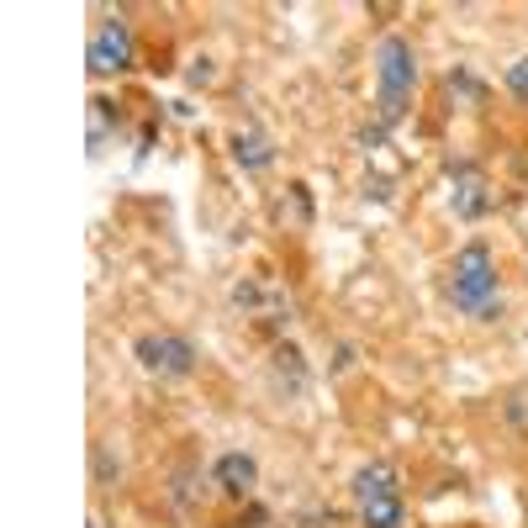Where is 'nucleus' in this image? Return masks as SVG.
<instances>
[{
  "label": "nucleus",
  "instance_id": "1",
  "mask_svg": "<svg viewBox=\"0 0 528 528\" xmlns=\"http://www.w3.org/2000/svg\"><path fill=\"white\" fill-rule=\"evenodd\" d=\"M418 85V59L407 37H381L375 43V122L396 127L407 117V96Z\"/></svg>",
  "mask_w": 528,
  "mask_h": 528
},
{
  "label": "nucleus",
  "instance_id": "2",
  "mask_svg": "<svg viewBox=\"0 0 528 528\" xmlns=\"http://www.w3.org/2000/svg\"><path fill=\"white\" fill-rule=\"evenodd\" d=\"M449 301L476 317L497 301V259L486 243H465L455 254V264H449Z\"/></svg>",
  "mask_w": 528,
  "mask_h": 528
},
{
  "label": "nucleus",
  "instance_id": "3",
  "mask_svg": "<svg viewBox=\"0 0 528 528\" xmlns=\"http://www.w3.org/2000/svg\"><path fill=\"white\" fill-rule=\"evenodd\" d=\"M132 354H138V365L148 375H159V381H185V375L196 370V344L180 333H143L138 344H132Z\"/></svg>",
  "mask_w": 528,
  "mask_h": 528
},
{
  "label": "nucleus",
  "instance_id": "4",
  "mask_svg": "<svg viewBox=\"0 0 528 528\" xmlns=\"http://www.w3.org/2000/svg\"><path fill=\"white\" fill-rule=\"evenodd\" d=\"M85 64H90V74H122L132 64V27L122 16H106V22L90 32Z\"/></svg>",
  "mask_w": 528,
  "mask_h": 528
},
{
  "label": "nucleus",
  "instance_id": "5",
  "mask_svg": "<svg viewBox=\"0 0 528 528\" xmlns=\"http://www.w3.org/2000/svg\"><path fill=\"white\" fill-rule=\"evenodd\" d=\"M449 180H455V191H449V206H455L460 222H476L486 217V206H492V191H486V175L476 164H455L449 169Z\"/></svg>",
  "mask_w": 528,
  "mask_h": 528
},
{
  "label": "nucleus",
  "instance_id": "6",
  "mask_svg": "<svg viewBox=\"0 0 528 528\" xmlns=\"http://www.w3.org/2000/svg\"><path fill=\"white\" fill-rule=\"evenodd\" d=\"M212 481H217V492H228V497H249L254 481H259V465H254V455L233 449V455H222L212 465Z\"/></svg>",
  "mask_w": 528,
  "mask_h": 528
},
{
  "label": "nucleus",
  "instance_id": "7",
  "mask_svg": "<svg viewBox=\"0 0 528 528\" xmlns=\"http://www.w3.org/2000/svg\"><path fill=\"white\" fill-rule=\"evenodd\" d=\"M354 497H360V507L365 502H375V497H396V470L391 465H365V470H354Z\"/></svg>",
  "mask_w": 528,
  "mask_h": 528
},
{
  "label": "nucleus",
  "instance_id": "8",
  "mask_svg": "<svg viewBox=\"0 0 528 528\" xmlns=\"http://www.w3.org/2000/svg\"><path fill=\"white\" fill-rule=\"evenodd\" d=\"M233 159L243 169H270L275 164V143L264 132H233Z\"/></svg>",
  "mask_w": 528,
  "mask_h": 528
},
{
  "label": "nucleus",
  "instance_id": "9",
  "mask_svg": "<svg viewBox=\"0 0 528 528\" xmlns=\"http://www.w3.org/2000/svg\"><path fill=\"white\" fill-rule=\"evenodd\" d=\"M360 518H365V528H402V497H375V502H365L360 507Z\"/></svg>",
  "mask_w": 528,
  "mask_h": 528
},
{
  "label": "nucleus",
  "instance_id": "10",
  "mask_svg": "<svg viewBox=\"0 0 528 528\" xmlns=\"http://www.w3.org/2000/svg\"><path fill=\"white\" fill-rule=\"evenodd\" d=\"M122 122V111H117V101H106V96H96L90 101V148H101L106 143V132Z\"/></svg>",
  "mask_w": 528,
  "mask_h": 528
},
{
  "label": "nucleus",
  "instance_id": "11",
  "mask_svg": "<svg viewBox=\"0 0 528 528\" xmlns=\"http://www.w3.org/2000/svg\"><path fill=\"white\" fill-rule=\"evenodd\" d=\"M275 370L280 375H291V391H301V381H307V370H301V354L286 344V349H275Z\"/></svg>",
  "mask_w": 528,
  "mask_h": 528
},
{
  "label": "nucleus",
  "instance_id": "12",
  "mask_svg": "<svg viewBox=\"0 0 528 528\" xmlns=\"http://www.w3.org/2000/svg\"><path fill=\"white\" fill-rule=\"evenodd\" d=\"M502 80H507V90H513V96L528 106V53H523V59H513V64H507V74H502Z\"/></svg>",
  "mask_w": 528,
  "mask_h": 528
},
{
  "label": "nucleus",
  "instance_id": "13",
  "mask_svg": "<svg viewBox=\"0 0 528 528\" xmlns=\"http://www.w3.org/2000/svg\"><path fill=\"white\" fill-rule=\"evenodd\" d=\"M291 212H296V222H312V201H307V185H291Z\"/></svg>",
  "mask_w": 528,
  "mask_h": 528
},
{
  "label": "nucleus",
  "instance_id": "14",
  "mask_svg": "<svg viewBox=\"0 0 528 528\" xmlns=\"http://www.w3.org/2000/svg\"><path fill=\"white\" fill-rule=\"evenodd\" d=\"M117 470H122V465L111 460L106 449H96V481H117Z\"/></svg>",
  "mask_w": 528,
  "mask_h": 528
},
{
  "label": "nucleus",
  "instance_id": "15",
  "mask_svg": "<svg viewBox=\"0 0 528 528\" xmlns=\"http://www.w3.org/2000/svg\"><path fill=\"white\" fill-rule=\"evenodd\" d=\"M212 74H217L212 64H206V59H196L191 69H185V80H191V85H206V80H212Z\"/></svg>",
  "mask_w": 528,
  "mask_h": 528
},
{
  "label": "nucleus",
  "instance_id": "16",
  "mask_svg": "<svg viewBox=\"0 0 528 528\" xmlns=\"http://www.w3.org/2000/svg\"><path fill=\"white\" fill-rule=\"evenodd\" d=\"M233 301H238V307H254V301H259V286H249V280H238V286H233Z\"/></svg>",
  "mask_w": 528,
  "mask_h": 528
}]
</instances>
